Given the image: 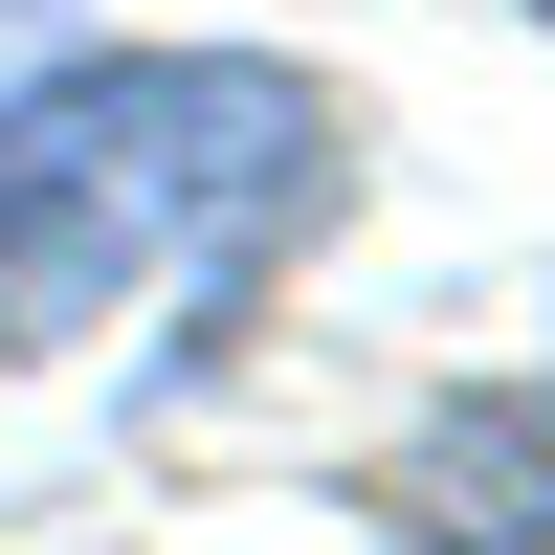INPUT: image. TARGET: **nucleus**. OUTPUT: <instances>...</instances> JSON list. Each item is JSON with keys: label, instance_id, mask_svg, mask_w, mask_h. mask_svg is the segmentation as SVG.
Returning <instances> with one entry per match:
<instances>
[{"label": "nucleus", "instance_id": "nucleus-1", "mask_svg": "<svg viewBox=\"0 0 555 555\" xmlns=\"http://www.w3.org/2000/svg\"><path fill=\"white\" fill-rule=\"evenodd\" d=\"M334 222V112L267 67H89L0 112V334H112L133 289L245 311L267 245Z\"/></svg>", "mask_w": 555, "mask_h": 555}]
</instances>
